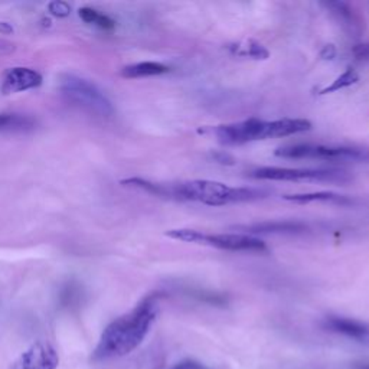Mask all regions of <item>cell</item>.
Here are the masks:
<instances>
[{"instance_id":"1","label":"cell","mask_w":369,"mask_h":369,"mask_svg":"<svg viewBox=\"0 0 369 369\" xmlns=\"http://www.w3.org/2000/svg\"><path fill=\"white\" fill-rule=\"evenodd\" d=\"M123 186L140 189L159 198L198 202L207 207H225L231 204L253 202L265 198L268 195L264 189L256 188H232L227 183L196 179L179 183H155L141 178H129L121 181Z\"/></svg>"},{"instance_id":"2","label":"cell","mask_w":369,"mask_h":369,"mask_svg":"<svg viewBox=\"0 0 369 369\" xmlns=\"http://www.w3.org/2000/svg\"><path fill=\"white\" fill-rule=\"evenodd\" d=\"M159 313L156 296L143 299L132 312L116 319L103 332L94 351L95 361L125 356L141 345Z\"/></svg>"},{"instance_id":"3","label":"cell","mask_w":369,"mask_h":369,"mask_svg":"<svg viewBox=\"0 0 369 369\" xmlns=\"http://www.w3.org/2000/svg\"><path fill=\"white\" fill-rule=\"evenodd\" d=\"M312 123L305 118H281L265 121L260 118H249L230 125H221L214 129V133L221 144L238 146L265 139L287 137L309 132Z\"/></svg>"},{"instance_id":"4","label":"cell","mask_w":369,"mask_h":369,"mask_svg":"<svg viewBox=\"0 0 369 369\" xmlns=\"http://www.w3.org/2000/svg\"><path fill=\"white\" fill-rule=\"evenodd\" d=\"M166 237L183 242H192L200 245H208L224 251H247V253H264L267 245L257 237L245 234H209L190 228H178L166 232Z\"/></svg>"},{"instance_id":"5","label":"cell","mask_w":369,"mask_h":369,"mask_svg":"<svg viewBox=\"0 0 369 369\" xmlns=\"http://www.w3.org/2000/svg\"><path fill=\"white\" fill-rule=\"evenodd\" d=\"M60 91L69 103L100 117H110L114 113L111 102L100 88L72 74H65L61 77Z\"/></svg>"},{"instance_id":"6","label":"cell","mask_w":369,"mask_h":369,"mask_svg":"<svg viewBox=\"0 0 369 369\" xmlns=\"http://www.w3.org/2000/svg\"><path fill=\"white\" fill-rule=\"evenodd\" d=\"M250 178L258 181L273 182H348L349 176L340 170H322V169H293L264 166L251 170Z\"/></svg>"},{"instance_id":"7","label":"cell","mask_w":369,"mask_h":369,"mask_svg":"<svg viewBox=\"0 0 369 369\" xmlns=\"http://www.w3.org/2000/svg\"><path fill=\"white\" fill-rule=\"evenodd\" d=\"M283 159H322V160H365L366 152L351 147H335L323 144H290L280 147L274 153Z\"/></svg>"},{"instance_id":"8","label":"cell","mask_w":369,"mask_h":369,"mask_svg":"<svg viewBox=\"0 0 369 369\" xmlns=\"http://www.w3.org/2000/svg\"><path fill=\"white\" fill-rule=\"evenodd\" d=\"M60 356L51 343L36 340L19 359V369H57Z\"/></svg>"},{"instance_id":"9","label":"cell","mask_w":369,"mask_h":369,"mask_svg":"<svg viewBox=\"0 0 369 369\" xmlns=\"http://www.w3.org/2000/svg\"><path fill=\"white\" fill-rule=\"evenodd\" d=\"M41 84H42V77L38 71L31 68L16 67L5 74V78L0 90H2L4 94L9 95V94H16L36 88Z\"/></svg>"},{"instance_id":"10","label":"cell","mask_w":369,"mask_h":369,"mask_svg":"<svg viewBox=\"0 0 369 369\" xmlns=\"http://www.w3.org/2000/svg\"><path fill=\"white\" fill-rule=\"evenodd\" d=\"M323 328L329 332L343 335L358 342H369V326L363 322L348 317L329 316L323 322Z\"/></svg>"},{"instance_id":"11","label":"cell","mask_w":369,"mask_h":369,"mask_svg":"<svg viewBox=\"0 0 369 369\" xmlns=\"http://www.w3.org/2000/svg\"><path fill=\"white\" fill-rule=\"evenodd\" d=\"M235 230L239 234L256 235V234H298L307 230V225L299 221H267V223L251 224V225H238Z\"/></svg>"},{"instance_id":"12","label":"cell","mask_w":369,"mask_h":369,"mask_svg":"<svg viewBox=\"0 0 369 369\" xmlns=\"http://www.w3.org/2000/svg\"><path fill=\"white\" fill-rule=\"evenodd\" d=\"M283 198L293 204H335V205H351L352 200L348 196H343L335 192H310V193H294V195H284Z\"/></svg>"},{"instance_id":"13","label":"cell","mask_w":369,"mask_h":369,"mask_svg":"<svg viewBox=\"0 0 369 369\" xmlns=\"http://www.w3.org/2000/svg\"><path fill=\"white\" fill-rule=\"evenodd\" d=\"M169 68L160 62L146 61L127 65L121 69V76L126 78H143V77H155L166 74Z\"/></svg>"},{"instance_id":"14","label":"cell","mask_w":369,"mask_h":369,"mask_svg":"<svg viewBox=\"0 0 369 369\" xmlns=\"http://www.w3.org/2000/svg\"><path fill=\"white\" fill-rule=\"evenodd\" d=\"M35 127V120L18 113L0 114V132H28Z\"/></svg>"},{"instance_id":"15","label":"cell","mask_w":369,"mask_h":369,"mask_svg":"<svg viewBox=\"0 0 369 369\" xmlns=\"http://www.w3.org/2000/svg\"><path fill=\"white\" fill-rule=\"evenodd\" d=\"M80 18L85 23L97 25L98 28H102L104 31H113L116 27V22L111 18H109L107 15H103L100 12H97L95 9H91V8L80 9Z\"/></svg>"},{"instance_id":"16","label":"cell","mask_w":369,"mask_h":369,"mask_svg":"<svg viewBox=\"0 0 369 369\" xmlns=\"http://www.w3.org/2000/svg\"><path fill=\"white\" fill-rule=\"evenodd\" d=\"M358 81H359L358 72L355 69H352V68H348L330 85H328L326 88H323L321 91V94H330V92H335V91H339V90H343V88H348V87L356 84Z\"/></svg>"},{"instance_id":"17","label":"cell","mask_w":369,"mask_h":369,"mask_svg":"<svg viewBox=\"0 0 369 369\" xmlns=\"http://www.w3.org/2000/svg\"><path fill=\"white\" fill-rule=\"evenodd\" d=\"M235 54L241 55V57H251L256 60H265L268 57L267 49L264 46H261L260 43H256V42L238 45V48H235Z\"/></svg>"},{"instance_id":"18","label":"cell","mask_w":369,"mask_h":369,"mask_svg":"<svg viewBox=\"0 0 369 369\" xmlns=\"http://www.w3.org/2000/svg\"><path fill=\"white\" fill-rule=\"evenodd\" d=\"M48 9H49V12H51L57 18H67L71 13V6L68 4H65V2H60V0H57V2L49 4Z\"/></svg>"},{"instance_id":"19","label":"cell","mask_w":369,"mask_h":369,"mask_svg":"<svg viewBox=\"0 0 369 369\" xmlns=\"http://www.w3.org/2000/svg\"><path fill=\"white\" fill-rule=\"evenodd\" d=\"M170 369H207V368L196 361H182Z\"/></svg>"},{"instance_id":"20","label":"cell","mask_w":369,"mask_h":369,"mask_svg":"<svg viewBox=\"0 0 369 369\" xmlns=\"http://www.w3.org/2000/svg\"><path fill=\"white\" fill-rule=\"evenodd\" d=\"M321 55H322L323 58H326V60H332V58L336 55V49H335V46H333V45H328V46H325V49H323Z\"/></svg>"}]
</instances>
